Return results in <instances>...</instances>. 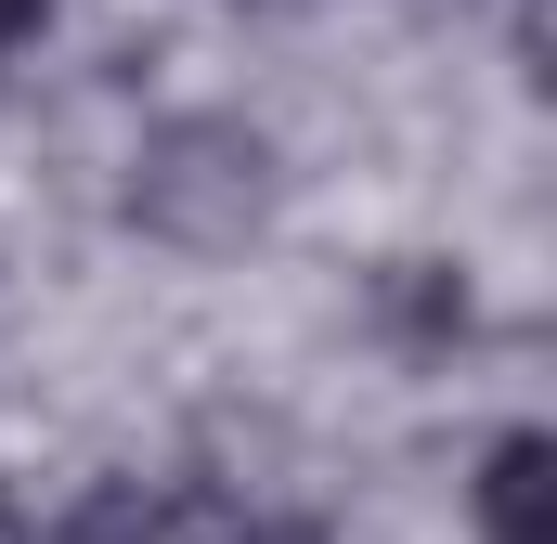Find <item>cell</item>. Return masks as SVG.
I'll return each instance as SVG.
<instances>
[{"label":"cell","mask_w":557,"mask_h":544,"mask_svg":"<svg viewBox=\"0 0 557 544\" xmlns=\"http://www.w3.org/2000/svg\"><path fill=\"white\" fill-rule=\"evenodd\" d=\"M273 208H285L273 131H247V118H221V104L156 118V131L131 143V221L156 247H182V260H234Z\"/></svg>","instance_id":"obj_1"},{"label":"cell","mask_w":557,"mask_h":544,"mask_svg":"<svg viewBox=\"0 0 557 544\" xmlns=\"http://www.w3.org/2000/svg\"><path fill=\"white\" fill-rule=\"evenodd\" d=\"M467 532L480 544H557V441L545 428H493V441H480Z\"/></svg>","instance_id":"obj_2"},{"label":"cell","mask_w":557,"mask_h":544,"mask_svg":"<svg viewBox=\"0 0 557 544\" xmlns=\"http://www.w3.org/2000/svg\"><path fill=\"white\" fill-rule=\"evenodd\" d=\"M389 324H403L416 350L467 337V272H454V260H403V272H389Z\"/></svg>","instance_id":"obj_3"},{"label":"cell","mask_w":557,"mask_h":544,"mask_svg":"<svg viewBox=\"0 0 557 544\" xmlns=\"http://www.w3.org/2000/svg\"><path fill=\"white\" fill-rule=\"evenodd\" d=\"M39 26H52V0H0V52H26Z\"/></svg>","instance_id":"obj_4"},{"label":"cell","mask_w":557,"mask_h":544,"mask_svg":"<svg viewBox=\"0 0 557 544\" xmlns=\"http://www.w3.org/2000/svg\"><path fill=\"white\" fill-rule=\"evenodd\" d=\"M221 544H311V532H285V519H247V532H221Z\"/></svg>","instance_id":"obj_5"}]
</instances>
